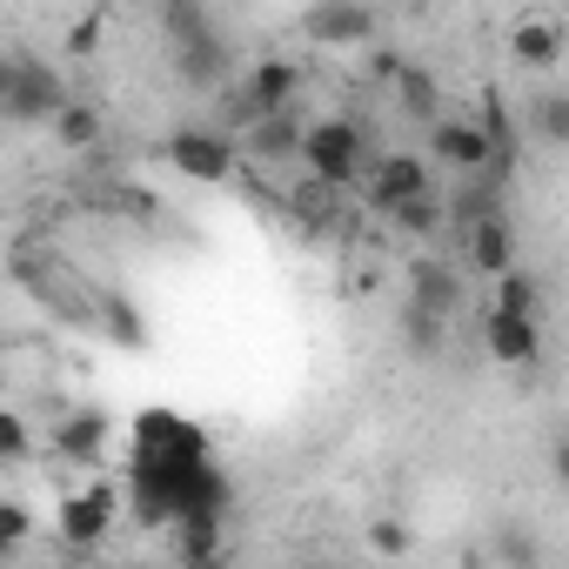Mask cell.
Returning a JSON list of instances; mask_svg holds the SVG:
<instances>
[{"mask_svg": "<svg viewBox=\"0 0 569 569\" xmlns=\"http://www.w3.org/2000/svg\"><path fill=\"white\" fill-rule=\"evenodd\" d=\"M134 509L141 522H188V516H221L228 482L208 456V436L181 416H141L134 429Z\"/></svg>", "mask_w": 569, "mask_h": 569, "instance_id": "1", "label": "cell"}, {"mask_svg": "<svg viewBox=\"0 0 569 569\" xmlns=\"http://www.w3.org/2000/svg\"><path fill=\"white\" fill-rule=\"evenodd\" d=\"M0 108H8L14 128H41V121H54L68 108V94H61V81H54L48 61L8 54V61H0Z\"/></svg>", "mask_w": 569, "mask_h": 569, "instance_id": "2", "label": "cell"}, {"mask_svg": "<svg viewBox=\"0 0 569 569\" xmlns=\"http://www.w3.org/2000/svg\"><path fill=\"white\" fill-rule=\"evenodd\" d=\"M302 168L322 174V181H336V188H349V181L369 174V134H362L356 121L329 114V121H316L309 141H302Z\"/></svg>", "mask_w": 569, "mask_h": 569, "instance_id": "3", "label": "cell"}, {"mask_svg": "<svg viewBox=\"0 0 569 569\" xmlns=\"http://www.w3.org/2000/svg\"><path fill=\"white\" fill-rule=\"evenodd\" d=\"M114 516H121V489L114 482H81V489H68L61 502H54V536L68 542V549H94V542H108V529H114Z\"/></svg>", "mask_w": 569, "mask_h": 569, "instance_id": "4", "label": "cell"}, {"mask_svg": "<svg viewBox=\"0 0 569 569\" xmlns=\"http://www.w3.org/2000/svg\"><path fill=\"white\" fill-rule=\"evenodd\" d=\"M168 168L188 174V181H201V188H221V181H234L241 148H234V134H221V128H174V134H168Z\"/></svg>", "mask_w": 569, "mask_h": 569, "instance_id": "5", "label": "cell"}, {"mask_svg": "<svg viewBox=\"0 0 569 569\" xmlns=\"http://www.w3.org/2000/svg\"><path fill=\"white\" fill-rule=\"evenodd\" d=\"M429 154L449 161V168H462V174H489V161H496V134H489L482 121L436 114V121H429Z\"/></svg>", "mask_w": 569, "mask_h": 569, "instance_id": "6", "label": "cell"}, {"mask_svg": "<svg viewBox=\"0 0 569 569\" xmlns=\"http://www.w3.org/2000/svg\"><path fill=\"white\" fill-rule=\"evenodd\" d=\"M362 188H369V208H376V214H396L409 194H422V188H436V181H429V161H422V154H402V148H396V154H376V161H369Z\"/></svg>", "mask_w": 569, "mask_h": 569, "instance_id": "7", "label": "cell"}, {"mask_svg": "<svg viewBox=\"0 0 569 569\" xmlns=\"http://www.w3.org/2000/svg\"><path fill=\"white\" fill-rule=\"evenodd\" d=\"M482 349H489V362H502V369H529V362L542 356V322H536V316L489 309V316H482Z\"/></svg>", "mask_w": 569, "mask_h": 569, "instance_id": "8", "label": "cell"}, {"mask_svg": "<svg viewBox=\"0 0 569 569\" xmlns=\"http://www.w3.org/2000/svg\"><path fill=\"white\" fill-rule=\"evenodd\" d=\"M296 88H302V68L296 61H254L248 74H241V114L254 121V114H281L296 101Z\"/></svg>", "mask_w": 569, "mask_h": 569, "instance_id": "9", "label": "cell"}, {"mask_svg": "<svg viewBox=\"0 0 569 569\" xmlns=\"http://www.w3.org/2000/svg\"><path fill=\"white\" fill-rule=\"evenodd\" d=\"M376 34V8L369 0H322L309 14V41L316 48H362Z\"/></svg>", "mask_w": 569, "mask_h": 569, "instance_id": "10", "label": "cell"}, {"mask_svg": "<svg viewBox=\"0 0 569 569\" xmlns=\"http://www.w3.org/2000/svg\"><path fill=\"white\" fill-rule=\"evenodd\" d=\"M108 436H114L108 409H74V416L54 422V456L74 462V469H94V462L108 456Z\"/></svg>", "mask_w": 569, "mask_h": 569, "instance_id": "11", "label": "cell"}, {"mask_svg": "<svg viewBox=\"0 0 569 569\" xmlns=\"http://www.w3.org/2000/svg\"><path fill=\"white\" fill-rule=\"evenodd\" d=\"M462 241H469V268L476 274H502V268H516V228L489 208V214H476V221H462Z\"/></svg>", "mask_w": 569, "mask_h": 569, "instance_id": "12", "label": "cell"}, {"mask_svg": "<svg viewBox=\"0 0 569 569\" xmlns=\"http://www.w3.org/2000/svg\"><path fill=\"white\" fill-rule=\"evenodd\" d=\"M302 141H309V128H302L289 108H281V114H254V121H248V154H254V161H268V168H274V161H302Z\"/></svg>", "mask_w": 569, "mask_h": 569, "instance_id": "13", "label": "cell"}, {"mask_svg": "<svg viewBox=\"0 0 569 569\" xmlns=\"http://www.w3.org/2000/svg\"><path fill=\"white\" fill-rule=\"evenodd\" d=\"M409 302H422V309H436V316H456V309H462V274H456L449 261H436V254L409 261Z\"/></svg>", "mask_w": 569, "mask_h": 569, "instance_id": "14", "label": "cell"}, {"mask_svg": "<svg viewBox=\"0 0 569 569\" xmlns=\"http://www.w3.org/2000/svg\"><path fill=\"white\" fill-rule=\"evenodd\" d=\"M509 54H516V68H529V74H549V68L562 61V28H556V21H516V34H509Z\"/></svg>", "mask_w": 569, "mask_h": 569, "instance_id": "15", "label": "cell"}, {"mask_svg": "<svg viewBox=\"0 0 569 569\" xmlns=\"http://www.w3.org/2000/svg\"><path fill=\"white\" fill-rule=\"evenodd\" d=\"M174 74H181L188 88H221V81H228V41H221V34H201V41L174 48Z\"/></svg>", "mask_w": 569, "mask_h": 569, "instance_id": "16", "label": "cell"}, {"mask_svg": "<svg viewBox=\"0 0 569 569\" xmlns=\"http://www.w3.org/2000/svg\"><path fill=\"white\" fill-rule=\"evenodd\" d=\"M154 21H161L168 48H188V41L214 34V21H208V0H154Z\"/></svg>", "mask_w": 569, "mask_h": 569, "instance_id": "17", "label": "cell"}, {"mask_svg": "<svg viewBox=\"0 0 569 569\" xmlns=\"http://www.w3.org/2000/svg\"><path fill=\"white\" fill-rule=\"evenodd\" d=\"M529 134L542 148H569V88H542L529 101Z\"/></svg>", "mask_w": 569, "mask_h": 569, "instance_id": "18", "label": "cell"}, {"mask_svg": "<svg viewBox=\"0 0 569 569\" xmlns=\"http://www.w3.org/2000/svg\"><path fill=\"white\" fill-rule=\"evenodd\" d=\"M228 542H221V516H188V522H174V556L181 562H214Z\"/></svg>", "mask_w": 569, "mask_h": 569, "instance_id": "19", "label": "cell"}, {"mask_svg": "<svg viewBox=\"0 0 569 569\" xmlns=\"http://www.w3.org/2000/svg\"><path fill=\"white\" fill-rule=\"evenodd\" d=\"M389 228L396 234H409V241H422V234H436L442 228V194L436 188H422V194H409L396 214H389Z\"/></svg>", "mask_w": 569, "mask_h": 569, "instance_id": "20", "label": "cell"}, {"mask_svg": "<svg viewBox=\"0 0 569 569\" xmlns=\"http://www.w3.org/2000/svg\"><path fill=\"white\" fill-rule=\"evenodd\" d=\"M48 128H54V141H61V148H74V154L101 141V114H94L88 101H68V108H61V114H54Z\"/></svg>", "mask_w": 569, "mask_h": 569, "instance_id": "21", "label": "cell"}, {"mask_svg": "<svg viewBox=\"0 0 569 569\" xmlns=\"http://www.w3.org/2000/svg\"><path fill=\"white\" fill-rule=\"evenodd\" d=\"M489 309H509V316H536L542 309V289H536V274H522V268H502L496 274V302Z\"/></svg>", "mask_w": 569, "mask_h": 569, "instance_id": "22", "label": "cell"}, {"mask_svg": "<svg viewBox=\"0 0 569 569\" xmlns=\"http://www.w3.org/2000/svg\"><path fill=\"white\" fill-rule=\"evenodd\" d=\"M442 329H449V316H436V309H422V302L402 309V342H409L416 356H436V349H442Z\"/></svg>", "mask_w": 569, "mask_h": 569, "instance_id": "23", "label": "cell"}, {"mask_svg": "<svg viewBox=\"0 0 569 569\" xmlns=\"http://www.w3.org/2000/svg\"><path fill=\"white\" fill-rule=\"evenodd\" d=\"M396 81H402V114L409 121H436V81L416 74V68H396Z\"/></svg>", "mask_w": 569, "mask_h": 569, "instance_id": "24", "label": "cell"}, {"mask_svg": "<svg viewBox=\"0 0 569 569\" xmlns=\"http://www.w3.org/2000/svg\"><path fill=\"white\" fill-rule=\"evenodd\" d=\"M28 529H34V516H28V502H0V556H14L21 542H28Z\"/></svg>", "mask_w": 569, "mask_h": 569, "instance_id": "25", "label": "cell"}, {"mask_svg": "<svg viewBox=\"0 0 569 569\" xmlns=\"http://www.w3.org/2000/svg\"><path fill=\"white\" fill-rule=\"evenodd\" d=\"M0 462H28V422H21V409H0Z\"/></svg>", "mask_w": 569, "mask_h": 569, "instance_id": "26", "label": "cell"}, {"mask_svg": "<svg viewBox=\"0 0 569 569\" xmlns=\"http://www.w3.org/2000/svg\"><path fill=\"white\" fill-rule=\"evenodd\" d=\"M369 549H376V556H402V549H409V529H402V522H389V516H382V522H376V529H369Z\"/></svg>", "mask_w": 569, "mask_h": 569, "instance_id": "27", "label": "cell"}, {"mask_svg": "<svg viewBox=\"0 0 569 569\" xmlns=\"http://www.w3.org/2000/svg\"><path fill=\"white\" fill-rule=\"evenodd\" d=\"M549 469H556V482H562V489H569V436H562V442H556V449H549Z\"/></svg>", "mask_w": 569, "mask_h": 569, "instance_id": "28", "label": "cell"}, {"mask_svg": "<svg viewBox=\"0 0 569 569\" xmlns=\"http://www.w3.org/2000/svg\"><path fill=\"white\" fill-rule=\"evenodd\" d=\"M94 34H101V14H88V21H81V34H74V54H88V48H94Z\"/></svg>", "mask_w": 569, "mask_h": 569, "instance_id": "29", "label": "cell"}, {"mask_svg": "<svg viewBox=\"0 0 569 569\" xmlns=\"http://www.w3.org/2000/svg\"><path fill=\"white\" fill-rule=\"evenodd\" d=\"M502 556H516V562H522V556H536V542H529V536H502Z\"/></svg>", "mask_w": 569, "mask_h": 569, "instance_id": "30", "label": "cell"}]
</instances>
